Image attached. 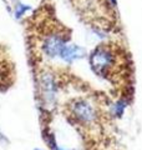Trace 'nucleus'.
<instances>
[{
	"mask_svg": "<svg viewBox=\"0 0 142 150\" xmlns=\"http://www.w3.org/2000/svg\"><path fill=\"white\" fill-rule=\"evenodd\" d=\"M66 116L71 124L77 126L84 133L97 130L101 121V111L98 105L89 98H74L66 104Z\"/></svg>",
	"mask_w": 142,
	"mask_h": 150,
	"instance_id": "7ed1b4c3",
	"label": "nucleus"
},
{
	"mask_svg": "<svg viewBox=\"0 0 142 150\" xmlns=\"http://www.w3.org/2000/svg\"><path fill=\"white\" fill-rule=\"evenodd\" d=\"M84 55H85V50L82 48H80V46L75 45V44H67L63 49V51H61L60 58L65 60V62L71 63L76 59L82 58Z\"/></svg>",
	"mask_w": 142,
	"mask_h": 150,
	"instance_id": "20e7f679",
	"label": "nucleus"
},
{
	"mask_svg": "<svg viewBox=\"0 0 142 150\" xmlns=\"http://www.w3.org/2000/svg\"><path fill=\"white\" fill-rule=\"evenodd\" d=\"M90 67L93 73L106 79L115 86H125L129 84L131 73V63L129 54L117 44H100L89 56Z\"/></svg>",
	"mask_w": 142,
	"mask_h": 150,
	"instance_id": "f257e3e1",
	"label": "nucleus"
},
{
	"mask_svg": "<svg viewBox=\"0 0 142 150\" xmlns=\"http://www.w3.org/2000/svg\"><path fill=\"white\" fill-rule=\"evenodd\" d=\"M26 10H27L26 6H24L22 4H18V5H15V16H16V18L22 16L24 14H25Z\"/></svg>",
	"mask_w": 142,
	"mask_h": 150,
	"instance_id": "39448f33",
	"label": "nucleus"
},
{
	"mask_svg": "<svg viewBox=\"0 0 142 150\" xmlns=\"http://www.w3.org/2000/svg\"><path fill=\"white\" fill-rule=\"evenodd\" d=\"M79 16L95 30L108 31L116 25V0H71Z\"/></svg>",
	"mask_w": 142,
	"mask_h": 150,
	"instance_id": "f03ea898",
	"label": "nucleus"
}]
</instances>
